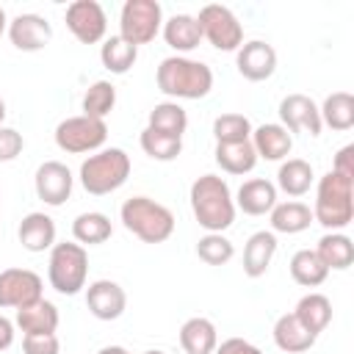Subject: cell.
I'll return each instance as SVG.
<instances>
[{
    "instance_id": "16",
    "label": "cell",
    "mask_w": 354,
    "mask_h": 354,
    "mask_svg": "<svg viewBox=\"0 0 354 354\" xmlns=\"http://www.w3.org/2000/svg\"><path fill=\"white\" fill-rule=\"evenodd\" d=\"M86 307L97 321H116L127 307V293L113 279H97L86 288Z\"/></svg>"
},
{
    "instance_id": "32",
    "label": "cell",
    "mask_w": 354,
    "mask_h": 354,
    "mask_svg": "<svg viewBox=\"0 0 354 354\" xmlns=\"http://www.w3.org/2000/svg\"><path fill=\"white\" fill-rule=\"evenodd\" d=\"M290 277L301 288H318L329 277V268L321 263V257L313 249H299L290 257Z\"/></svg>"
},
{
    "instance_id": "7",
    "label": "cell",
    "mask_w": 354,
    "mask_h": 354,
    "mask_svg": "<svg viewBox=\"0 0 354 354\" xmlns=\"http://www.w3.org/2000/svg\"><path fill=\"white\" fill-rule=\"evenodd\" d=\"M163 28V8L158 0H127L119 11V36L133 47L149 44Z\"/></svg>"
},
{
    "instance_id": "17",
    "label": "cell",
    "mask_w": 354,
    "mask_h": 354,
    "mask_svg": "<svg viewBox=\"0 0 354 354\" xmlns=\"http://www.w3.org/2000/svg\"><path fill=\"white\" fill-rule=\"evenodd\" d=\"M17 238L22 243L25 252H47L55 246V221L47 216V213H28L22 221H19V230H17Z\"/></svg>"
},
{
    "instance_id": "29",
    "label": "cell",
    "mask_w": 354,
    "mask_h": 354,
    "mask_svg": "<svg viewBox=\"0 0 354 354\" xmlns=\"http://www.w3.org/2000/svg\"><path fill=\"white\" fill-rule=\"evenodd\" d=\"M216 163L227 174H249L257 166V152L252 141H238V144H216Z\"/></svg>"
},
{
    "instance_id": "6",
    "label": "cell",
    "mask_w": 354,
    "mask_h": 354,
    "mask_svg": "<svg viewBox=\"0 0 354 354\" xmlns=\"http://www.w3.org/2000/svg\"><path fill=\"white\" fill-rule=\"evenodd\" d=\"M86 277H88V252L80 243H55L50 249V263H47V279L50 285L64 293V296H75L86 288Z\"/></svg>"
},
{
    "instance_id": "20",
    "label": "cell",
    "mask_w": 354,
    "mask_h": 354,
    "mask_svg": "<svg viewBox=\"0 0 354 354\" xmlns=\"http://www.w3.org/2000/svg\"><path fill=\"white\" fill-rule=\"evenodd\" d=\"M249 141H252V147L257 152V160L260 158L263 160H282L293 149V136L282 124H277V122L260 124L257 130H252V138Z\"/></svg>"
},
{
    "instance_id": "34",
    "label": "cell",
    "mask_w": 354,
    "mask_h": 354,
    "mask_svg": "<svg viewBox=\"0 0 354 354\" xmlns=\"http://www.w3.org/2000/svg\"><path fill=\"white\" fill-rule=\"evenodd\" d=\"M136 58H138V47H133V44L124 41L122 36H111V39H105L102 47H100V61H102V66H105L108 72H113V75L130 72L133 64H136Z\"/></svg>"
},
{
    "instance_id": "38",
    "label": "cell",
    "mask_w": 354,
    "mask_h": 354,
    "mask_svg": "<svg viewBox=\"0 0 354 354\" xmlns=\"http://www.w3.org/2000/svg\"><path fill=\"white\" fill-rule=\"evenodd\" d=\"M232 254H235V246L221 232H205L196 241V257L207 266H224L232 260Z\"/></svg>"
},
{
    "instance_id": "9",
    "label": "cell",
    "mask_w": 354,
    "mask_h": 354,
    "mask_svg": "<svg viewBox=\"0 0 354 354\" xmlns=\"http://www.w3.org/2000/svg\"><path fill=\"white\" fill-rule=\"evenodd\" d=\"M196 22H199L202 39H207L221 53H238V47L243 44V25L227 6H218V3L205 6Z\"/></svg>"
},
{
    "instance_id": "19",
    "label": "cell",
    "mask_w": 354,
    "mask_h": 354,
    "mask_svg": "<svg viewBox=\"0 0 354 354\" xmlns=\"http://www.w3.org/2000/svg\"><path fill=\"white\" fill-rule=\"evenodd\" d=\"M277 254V235L271 230H260L254 235H249L246 246H243V274L249 279H260L271 260Z\"/></svg>"
},
{
    "instance_id": "14",
    "label": "cell",
    "mask_w": 354,
    "mask_h": 354,
    "mask_svg": "<svg viewBox=\"0 0 354 354\" xmlns=\"http://www.w3.org/2000/svg\"><path fill=\"white\" fill-rule=\"evenodd\" d=\"M8 39L22 53H39L53 39V25L41 14H17L8 22Z\"/></svg>"
},
{
    "instance_id": "40",
    "label": "cell",
    "mask_w": 354,
    "mask_h": 354,
    "mask_svg": "<svg viewBox=\"0 0 354 354\" xmlns=\"http://www.w3.org/2000/svg\"><path fill=\"white\" fill-rule=\"evenodd\" d=\"M58 348H61V343H58L55 332L53 335H25L22 337V351L25 354H58Z\"/></svg>"
},
{
    "instance_id": "2",
    "label": "cell",
    "mask_w": 354,
    "mask_h": 354,
    "mask_svg": "<svg viewBox=\"0 0 354 354\" xmlns=\"http://www.w3.org/2000/svg\"><path fill=\"white\" fill-rule=\"evenodd\" d=\"M155 83L166 97L177 100H202L213 88V69L202 61L185 55H169L155 72Z\"/></svg>"
},
{
    "instance_id": "18",
    "label": "cell",
    "mask_w": 354,
    "mask_h": 354,
    "mask_svg": "<svg viewBox=\"0 0 354 354\" xmlns=\"http://www.w3.org/2000/svg\"><path fill=\"white\" fill-rule=\"evenodd\" d=\"M277 205V185L271 180L254 177L246 180L235 194V210H243L246 216H266Z\"/></svg>"
},
{
    "instance_id": "30",
    "label": "cell",
    "mask_w": 354,
    "mask_h": 354,
    "mask_svg": "<svg viewBox=\"0 0 354 354\" xmlns=\"http://www.w3.org/2000/svg\"><path fill=\"white\" fill-rule=\"evenodd\" d=\"M321 113V124L343 133L354 127V97L348 91H335L324 100V105L318 108Z\"/></svg>"
},
{
    "instance_id": "21",
    "label": "cell",
    "mask_w": 354,
    "mask_h": 354,
    "mask_svg": "<svg viewBox=\"0 0 354 354\" xmlns=\"http://www.w3.org/2000/svg\"><path fill=\"white\" fill-rule=\"evenodd\" d=\"M180 346L185 354H213L218 346V332L210 318H188L180 326Z\"/></svg>"
},
{
    "instance_id": "8",
    "label": "cell",
    "mask_w": 354,
    "mask_h": 354,
    "mask_svg": "<svg viewBox=\"0 0 354 354\" xmlns=\"http://www.w3.org/2000/svg\"><path fill=\"white\" fill-rule=\"evenodd\" d=\"M108 138V124L105 119H91V116H69L58 122L55 127V144L58 149L69 155H83V152H97Z\"/></svg>"
},
{
    "instance_id": "37",
    "label": "cell",
    "mask_w": 354,
    "mask_h": 354,
    "mask_svg": "<svg viewBox=\"0 0 354 354\" xmlns=\"http://www.w3.org/2000/svg\"><path fill=\"white\" fill-rule=\"evenodd\" d=\"M216 144H238L252 138V122L243 113H221L213 119Z\"/></svg>"
},
{
    "instance_id": "22",
    "label": "cell",
    "mask_w": 354,
    "mask_h": 354,
    "mask_svg": "<svg viewBox=\"0 0 354 354\" xmlns=\"http://www.w3.org/2000/svg\"><path fill=\"white\" fill-rule=\"evenodd\" d=\"M58 307L47 299H39L22 310H17V326L25 332V335H53L58 329Z\"/></svg>"
},
{
    "instance_id": "13",
    "label": "cell",
    "mask_w": 354,
    "mask_h": 354,
    "mask_svg": "<svg viewBox=\"0 0 354 354\" xmlns=\"http://www.w3.org/2000/svg\"><path fill=\"white\" fill-rule=\"evenodd\" d=\"M279 119L288 133H307V136H321V113L318 105L307 94H288L279 102Z\"/></svg>"
},
{
    "instance_id": "42",
    "label": "cell",
    "mask_w": 354,
    "mask_h": 354,
    "mask_svg": "<svg viewBox=\"0 0 354 354\" xmlns=\"http://www.w3.org/2000/svg\"><path fill=\"white\" fill-rule=\"evenodd\" d=\"M332 171H337V174H343V177H351V180H354V144H346L343 149H337Z\"/></svg>"
},
{
    "instance_id": "47",
    "label": "cell",
    "mask_w": 354,
    "mask_h": 354,
    "mask_svg": "<svg viewBox=\"0 0 354 354\" xmlns=\"http://www.w3.org/2000/svg\"><path fill=\"white\" fill-rule=\"evenodd\" d=\"M144 354H163L160 348H149V351H144Z\"/></svg>"
},
{
    "instance_id": "15",
    "label": "cell",
    "mask_w": 354,
    "mask_h": 354,
    "mask_svg": "<svg viewBox=\"0 0 354 354\" xmlns=\"http://www.w3.org/2000/svg\"><path fill=\"white\" fill-rule=\"evenodd\" d=\"M235 66L252 83L268 80L277 72V50L268 41H263V39H252V41H246V44L238 47Z\"/></svg>"
},
{
    "instance_id": "46",
    "label": "cell",
    "mask_w": 354,
    "mask_h": 354,
    "mask_svg": "<svg viewBox=\"0 0 354 354\" xmlns=\"http://www.w3.org/2000/svg\"><path fill=\"white\" fill-rule=\"evenodd\" d=\"M6 113H8V111H6V100L0 97V127H3V119H6Z\"/></svg>"
},
{
    "instance_id": "3",
    "label": "cell",
    "mask_w": 354,
    "mask_h": 354,
    "mask_svg": "<svg viewBox=\"0 0 354 354\" xmlns=\"http://www.w3.org/2000/svg\"><path fill=\"white\" fill-rule=\"evenodd\" d=\"M354 218V180L337 171H326L315 188L313 221L329 232H340Z\"/></svg>"
},
{
    "instance_id": "33",
    "label": "cell",
    "mask_w": 354,
    "mask_h": 354,
    "mask_svg": "<svg viewBox=\"0 0 354 354\" xmlns=\"http://www.w3.org/2000/svg\"><path fill=\"white\" fill-rule=\"evenodd\" d=\"M149 130H158V133H166V136H177L183 138L185 127H188V113L180 102L169 100V102H158L152 111H149Z\"/></svg>"
},
{
    "instance_id": "23",
    "label": "cell",
    "mask_w": 354,
    "mask_h": 354,
    "mask_svg": "<svg viewBox=\"0 0 354 354\" xmlns=\"http://www.w3.org/2000/svg\"><path fill=\"white\" fill-rule=\"evenodd\" d=\"M274 343L285 354H301V351H310L315 346V335H310L293 313H285L274 324Z\"/></svg>"
},
{
    "instance_id": "36",
    "label": "cell",
    "mask_w": 354,
    "mask_h": 354,
    "mask_svg": "<svg viewBox=\"0 0 354 354\" xmlns=\"http://www.w3.org/2000/svg\"><path fill=\"white\" fill-rule=\"evenodd\" d=\"M138 141H141V149H144L152 160L169 163V160L180 158V152H183V138L166 136V133H158V130H149V127H144V133H141Z\"/></svg>"
},
{
    "instance_id": "31",
    "label": "cell",
    "mask_w": 354,
    "mask_h": 354,
    "mask_svg": "<svg viewBox=\"0 0 354 354\" xmlns=\"http://www.w3.org/2000/svg\"><path fill=\"white\" fill-rule=\"evenodd\" d=\"M113 227H111V218L100 210H88V213H80L75 221H72V235L80 246H97V243H105L111 238Z\"/></svg>"
},
{
    "instance_id": "1",
    "label": "cell",
    "mask_w": 354,
    "mask_h": 354,
    "mask_svg": "<svg viewBox=\"0 0 354 354\" xmlns=\"http://www.w3.org/2000/svg\"><path fill=\"white\" fill-rule=\"evenodd\" d=\"M191 210L205 232H224L235 221V199L224 177L202 174L191 183Z\"/></svg>"
},
{
    "instance_id": "41",
    "label": "cell",
    "mask_w": 354,
    "mask_h": 354,
    "mask_svg": "<svg viewBox=\"0 0 354 354\" xmlns=\"http://www.w3.org/2000/svg\"><path fill=\"white\" fill-rule=\"evenodd\" d=\"M213 354H263V351L243 337H227L221 346H216Z\"/></svg>"
},
{
    "instance_id": "28",
    "label": "cell",
    "mask_w": 354,
    "mask_h": 354,
    "mask_svg": "<svg viewBox=\"0 0 354 354\" xmlns=\"http://www.w3.org/2000/svg\"><path fill=\"white\" fill-rule=\"evenodd\" d=\"M313 166L301 158H288L279 163V171H277V188L288 196H304L313 185Z\"/></svg>"
},
{
    "instance_id": "10",
    "label": "cell",
    "mask_w": 354,
    "mask_h": 354,
    "mask_svg": "<svg viewBox=\"0 0 354 354\" xmlns=\"http://www.w3.org/2000/svg\"><path fill=\"white\" fill-rule=\"evenodd\" d=\"M44 285H41V277L30 268H6L0 271V307H8V310H22L41 296Z\"/></svg>"
},
{
    "instance_id": "35",
    "label": "cell",
    "mask_w": 354,
    "mask_h": 354,
    "mask_svg": "<svg viewBox=\"0 0 354 354\" xmlns=\"http://www.w3.org/2000/svg\"><path fill=\"white\" fill-rule=\"evenodd\" d=\"M116 105V88L108 80H94L83 94V116L105 119Z\"/></svg>"
},
{
    "instance_id": "5",
    "label": "cell",
    "mask_w": 354,
    "mask_h": 354,
    "mask_svg": "<svg viewBox=\"0 0 354 354\" xmlns=\"http://www.w3.org/2000/svg\"><path fill=\"white\" fill-rule=\"evenodd\" d=\"M130 177V155L119 147L97 149L80 163V185L91 196H105L119 191Z\"/></svg>"
},
{
    "instance_id": "24",
    "label": "cell",
    "mask_w": 354,
    "mask_h": 354,
    "mask_svg": "<svg viewBox=\"0 0 354 354\" xmlns=\"http://www.w3.org/2000/svg\"><path fill=\"white\" fill-rule=\"evenodd\" d=\"M163 39L177 53L196 50L199 41H202V30H199L196 17H191V14H174V17H169L163 22Z\"/></svg>"
},
{
    "instance_id": "44",
    "label": "cell",
    "mask_w": 354,
    "mask_h": 354,
    "mask_svg": "<svg viewBox=\"0 0 354 354\" xmlns=\"http://www.w3.org/2000/svg\"><path fill=\"white\" fill-rule=\"evenodd\" d=\"M97 354H130L124 346H105V348H100Z\"/></svg>"
},
{
    "instance_id": "39",
    "label": "cell",
    "mask_w": 354,
    "mask_h": 354,
    "mask_svg": "<svg viewBox=\"0 0 354 354\" xmlns=\"http://www.w3.org/2000/svg\"><path fill=\"white\" fill-rule=\"evenodd\" d=\"M25 149V138L14 127H0V163L14 160Z\"/></svg>"
},
{
    "instance_id": "12",
    "label": "cell",
    "mask_w": 354,
    "mask_h": 354,
    "mask_svg": "<svg viewBox=\"0 0 354 354\" xmlns=\"http://www.w3.org/2000/svg\"><path fill=\"white\" fill-rule=\"evenodd\" d=\"M72 185H75V177L61 160H44L36 169V177H33L36 196L50 207H61L72 196Z\"/></svg>"
},
{
    "instance_id": "27",
    "label": "cell",
    "mask_w": 354,
    "mask_h": 354,
    "mask_svg": "<svg viewBox=\"0 0 354 354\" xmlns=\"http://www.w3.org/2000/svg\"><path fill=\"white\" fill-rule=\"evenodd\" d=\"M318 257H321V263L332 271H346L351 263H354V243H351V238L348 235H343V232H326L321 241H318V246L313 249Z\"/></svg>"
},
{
    "instance_id": "25",
    "label": "cell",
    "mask_w": 354,
    "mask_h": 354,
    "mask_svg": "<svg viewBox=\"0 0 354 354\" xmlns=\"http://www.w3.org/2000/svg\"><path fill=\"white\" fill-rule=\"evenodd\" d=\"M313 224V210L304 202H277L271 207V232H285V235H296L304 232Z\"/></svg>"
},
{
    "instance_id": "26",
    "label": "cell",
    "mask_w": 354,
    "mask_h": 354,
    "mask_svg": "<svg viewBox=\"0 0 354 354\" xmlns=\"http://www.w3.org/2000/svg\"><path fill=\"white\" fill-rule=\"evenodd\" d=\"M293 315L299 318V324H301L310 335L318 337V335L329 326V321H332V301H329L324 293H307V296L299 299Z\"/></svg>"
},
{
    "instance_id": "11",
    "label": "cell",
    "mask_w": 354,
    "mask_h": 354,
    "mask_svg": "<svg viewBox=\"0 0 354 354\" xmlns=\"http://www.w3.org/2000/svg\"><path fill=\"white\" fill-rule=\"evenodd\" d=\"M66 28L83 44H97L105 39L108 17L97 0H75L66 6Z\"/></svg>"
},
{
    "instance_id": "45",
    "label": "cell",
    "mask_w": 354,
    "mask_h": 354,
    "mask_svg": "<svg viewBox=\"0 0 354 354\" xmlns=\"http://www.w3.org/2000/svg\"><path fill=\"white\" fill-rule=\"evenodd\" d=\"M8 30V19H6V11H3V6H0V36Z\"/></svg>"
},
{
    "instance_id": "43",
    "label": "cell",
    "mask_w": 354,
    "mask_h": 354,
    "mask_svg": "<svg viewBox=\"0 0 354 354\" xmlns=\"http://www.w3.org/2000/svg\"><path fill=\"white\" fill-rule=\"evenodd\" d=\"M11 343H14V324L6 315H0V351H6Z\"/></svg>"
},
{
    "instance_id": "4",
    "label": "cell",
    "mask_w": 354,
    "mask_h": 354,
    "mask_svg": "<svg viewBox=\"0 0 354 354\" xmlns=\"http://www.w3.org/2000/svg\"><path fill=\"white\" fill-rule=\"evenodd\" d=\"M119 218L127 232H133L144 243H163L174 232V213L149 199V196H130L119 207Z\"/></svg>"
}]
</instances>
